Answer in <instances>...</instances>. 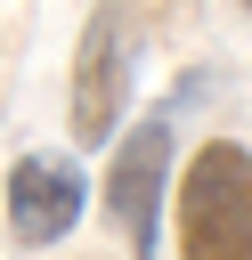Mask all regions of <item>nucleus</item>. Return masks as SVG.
Segmentation results:
<instances>
[{
  "mask_svg": "<svg viewBox=\"0 0 252 260\" xmlns=\"http://www.w3.org/2000/svg\"><path fill=\"white\" fill-rule=\"evenodd\" d=\"M171 244L179 260H252V146L211 138L187 154L171 187Z\"/></svg>",
  "mask_w": 252,
  "mask_h": 260,
  "instance_id": "1",
  "label": "nucleus"
},
{
  "mask_svg": "<svg viewBox=\"0 0 252 260\" xmlns=\"http://www.w3.org/2000/svg\"><path fill=\"white\" fill-rule=\"evenodd\" d=\"M130 73H138V24L122 0H98L81 41H73V89H65V130L73 146H106L122 130L130 106Z\"/></svg>",
  "mask_w": 252,
  "mask_h": 260,
  "instance_id": "2",
  "label": "nucleus"
},
{
  "mask_svg": "<svg viewBox=\"0 0 252 260\" xmlns=\"http://www.w3.org/2000/svg\"><path fill=\"white\" fill-rule=\"evenodd\" d=\"M114 146V162H106V219H114V236L138 252V260H154V236H163V203H171V154H179V138H171V122L154 114V122H130L122 138H106Z\"/></svg>",
  "mask_w": 252,
  "mask_h": 260,
  "instance_id": "3",
  "label": "nucleus"
},
{
  "mask_svg": "<svg viewBox=\"0 0 252 260\" xmlns=\"http://www.w3.org/2000/svg\"><path fill=\"white\" fill-rule=\"evenodd\" d=\"M0 203H8V236H16L24 252H49V244H65V236L81 228L89 179H81V162H65V154H16Z\"/></svg>",
  "mask_w": 252,
  "mask_h": 260,
  "instance_id": "4",
  "label": "nucleus"
},
{
  "mask_svg": "<svg viewBox=\"0 0 252 260\" xmlns=\"http://www.w3.org/2000/svg\"><path fill=\"white\" fill-rule=\"evenodd\" d=\"M244 8H252V0H244Z\"/></svg>",
  "mask_w": 252,
  "mask_h": 260,
  "instance_id": "5",
  "label": "nucleus"
}]
</instances>
